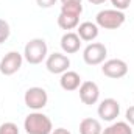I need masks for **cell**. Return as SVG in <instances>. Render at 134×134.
<instances>
[{
    "label": "cell",
    "instance_id": "6",
    "mask_svg": "<svg viewBox=\"0 0 134 134\" xmlns=\"http://www.w3.org/2000/svg\"><path fill=\"white\" fill-rule=\"evenodd\" d=\"M24 63V55H20L19 52H8L2 59H0V73L5 76H11L16 72L20 70Z\"/></svg>",
    "mask_w": 134,
    "mask_h": 134
},
{
    "label": "cell",
    "instance_id": "7",
    "mask_svg": "<svg viewBox=\"0 0 134 134\" xmlns=\"http://www.w3.org/2000/svg\"><path fill=\"white\" fill-rule=\"evenodd\" d=\"M101 72H103V75L108 76V78L119 80V78H123V76L128 73V64H126L123 59H119V58L108 59V61L103 63Z\"/></svg>",
    "mask_w": 134,
    "mask_h": 134
},
{
    "label": "cell",
    "instance_id": "1",
    "mask_svg": "<svg viewBox=\"0 0 134 134\" xmlns=\"http://www.w3.org/2000/svg\"><path fill=\"white\" fill-rule=\"evenodd\" d=\"M24 130L27 134H52L53 123L48 115L42 114L41 111H33L25 117Z\"/></svg>",
    "mask_w": 134,
    "mask_h": 134
},
{
    "label": "cell",
    "instance_id": "12",
    "mask_svg": "<svg viewBox=\"0 0 134 134\" xmlns=\"http://www.w3.org/2000/svg\"><path fill=\"white\" fill-rule=\"evenodd\" d=\"M81 83H83V81H81L80 73H76V72H73V70H67L64 73H61L59 84H61V87H63L66 92H72V91L80 89Z\"/></svg>",
    "mask_w": 134,
    "mask_h": 134
},
{
    "label": "cell",
    "instance_id": "17",
    "mask_svg": "<svg viewBox=\"0 0 134 134\" xmlns=\"http://www.w3.org/2000/svg\"><path fill=\"white\" fill-rule=\"evenodd\" d=\"M61 13L63 14H69V16H81L83 13V3L81 2H69V3H63L61 5Z\"/></svg>",
    "mask_w": 134,
    "mask_h": 134
},
{
    "label": "cell",
    "instance_id": "13",
    "mask_svg": "<svg viewBox=\"0 0 134 134\" xmlns=\"http://www.w3.org/2000/svg\"><path fill=\"white\" fill-rule=\"evenodd\" d=\"M98 31H100V28H98V25L95 22H83V24H80L76 27V34L84 42L95 41L98 37Z\"/></svg>",
    "mask_w": 134,
    "mask_h": 134
},
{
    "label": "cell",
    "instance_id": "3",
    "mask_svg": "<svg viewBox=\"0 0 134 134\" xmlns=\"http://www.w3.org/2000/svg\"><path fill=\"white\" fill-rule=\"evenodd\" d=\"M125 20H126L125 13L114 8L101 9L95 16V24L98 25V28H104V30H117L125 24Z\"/></svg>",
    "mask_w": 134,
    "mask_h": 134
},
{
    "label": "cell",
    "instance_id": "23",
    "mask_svg": "<svg viewBox=\"0 0 134 134\" xmlns=\"http://www.w3.org/2000/svg\"><path fill=\"white\" fill-rule=\"evenodd\" d=\"M52 134H72V133L69 130H66V128H56V130L52 131Z\"/></svg>",
    "mask_w": 134,
    "mask_h": 134
},
{
    "label": "cell",
    "instance_id": "21",
    "mask_svg": "<svg viewBox=\"0 0 134 134\" xmlns=\"http://www.w3.org/2000/svg\"><path fill=\"white\" fill-rule=\"evenodd\" d=\"M125 119H126V122L134 126V106H130L128 109H126V112H125Z\"/></svg>",
    "mask_w": 134,
    "mask_h": 134
},
{
    "label": "cell",
    "instance_id": "5",
    "mask_svg": "<svg viewBox=\"0 0 134 134\" xmlns=\"http://www.w3.org/2000/svg\"><path fill=\"white\" fill-rule=\"evenodd\" d=\"M108 56V48L101 42H91L83 50V59L87 66H98L103 64Z\"/></svg>",
    "mask_w": 134,
    "mask_h": 134
},
{
    "label": "cell",
    "instance_id": "15",
    "mask_svg": "<svg viewBox=\"0 0 134 134\" xmlns=\"http://www.w3.org/2000/svg\"><path fill=\"white\" fill-rule=\"evenodd\" d=\"M78 25H80V17L78 16H69V14L59 13V16H58V27L59 28L70 31V30L76 28Z\"/></svg>",
    "mask_w": 134,
    "mask_h": 134
},
{
    "label": "cell",
    "instance_id": "11",
    "mask_svg": "<svg viewBox=\"0 0 134 134\" xmlns=\"http://www.w3.org/2000/svg\"><path fill=\"white\" fill-rule=\"evenodd\" d=\"M59 44H61V48H63V52H64L66 55H73V53H76V52L80 50V47H81V39H80V36L76 33L67 31V33L63 34Z\"/></svg>",
    "mask_w": 134,
    "mask_h": 134
},
{
    "label": "cell",
    "instance_id": "2",
    "mask_svg": "<svg viewBox=\"0 0 134 134\" xmlns=\"http://www.w3.org/2000/svg\"><path fill=\"white\" fill-rule=\"evenodd\" d=\"M47 56H48V47H47V42H45L42 37L30 39V41L25 44V48H24V59H25L28 64L37 66V64H41L42 61H45Z\"/></svg>",
    "mask_w": 134,
    "mask_h": 134
},
{
    "label": "cell",
    "instance_id": "22",
    "mask_svg": "<svg viewBox=\"0 0 134 134\" xmlns=\"http://www.w3.org/2000/svg\"><path fill=\"white\" fill-rule=\"evenodd\" d=\"M56 2L58 0H36V3H37L39 8H52Z\"/></svg>",
    "mask_w": 134,
    "mask_h": 134
},
{
    "label": "cell",
    "instance_id": "19",
    "mask_svg": "<svg viewBox=\"0 0 134 134\" xmlns=\"http://www.w3.org/2000/svg\"><path fill=\"white\" fill-rule=\"evenodd\" d=\"M11 34V30H9V24L3 19H0V44H3L5 41H8Z\"/></svg>",
    "mask_w": 134,
    "mask_h": 134
},
{
    "label": "cell",
    "instance_id": "20",
    "mask_svg": "<svg viewBox=\"0 0 134 134\" xmlns=\"http://www.w3.org/2000/svg\"><path fill=\"white\" fill-rule=\"evenodd\" d=\"M111 3H112L114 9L125 11V9H128V8H130V5H131V0H111Z\"/></svg>",
    "mask_w": 134,
    "mask_h": 134
},
{
    "label": "cell",
    "instance_id": "16",
    "mask_svg": "<svg viewBox=\"0 0 134 134\" xmlns=\"http://www.w3.org/2000/svg\"><path fill=\"white\" fill-rule=\"evenodd\" d=\"M101 134H133V128L128 122H114L104 128Z\"/></svg>",
    "mask_w": 134,
    "mask_h": 134
},
{
    "label": "cell",
    "instance_id": "25",
    "mask_svg": "<svg viewBox=\"0 0 134 134\" xmlns=\"http://www.w3.org/2000/svg\"><path fill=\"white\" fill-rule=\"evenodd\" d=\"M69 2H83V0H61V3H69Z\"/></svg>",
    "mask_w": 134,
    "mask_h": 134
},
{
    "label": "cell",
    "instance_id": "8",
    "mask_svg": "<svg viewBox=\"0 0 134 134\" xmlns=\"http://www.w3.org/2000/svg\"><path fill=\"white\" fill-rule=\"evenodd\" d=\"M45 67H47V70H48L50 73L61 75V73H64V72L69 70V67H70V59H69V56L64 55V53L55 52V53H52V55L47 56V59H45Z\"/></svg>",
    "mask_w": 134,
    "mask_h": 134
},
{
    "label": "cell",
    "instance_id": "18",
    "mask_svg": "<svg viewBox=\"0 0 134 134\" xmlns=\"http://www.w3.org/2000/svg\"><path fill=\"white\" fill-rule=\"evenodd\" d=\"M0 134H19V128L13 122H5L0 125Z\"/></svg>",
    "mask_w": 134,
    "mask_h": 134
},
{
    "label": "cell",
    "instance_id": "9",
    "mask_svg": "<svg viewBox=\"0 0 134 134\" xmlns=\"http://www.w3.org/2000/svg\"><path fill=\"white\" fill-rule=\"evenodd\" d=\"M98 117L104 122H114L120 114V103L115 98H104L98 104Z\"/></svg>",
    "mask_w": 134,
    "mask_h": 134
},
{
    "label": "cell",
    "instance_id": "4",
    "mask_svg": "<svg viewBox=\"0 0 134 134\" xmlns=\"http://www.w3.org/2000/svg\"><path fill=\"white\" fill-rule=\"evenodd\" d=\"M24 101H25V106L28 109H33V111H41L47 106L48 103V94L45 89L42 87H30L27 89L25 95H24Z\"/></svg>",
    "mask_w": 134,
    "mask_h": 134
},
{
    "label": "cell",
    "instance_id": "14",
    "mask_svg": "<svg viewBox=\"0 0 134 134\" xmlns=\"http://www.w3.org/2000/svg\"><path fill=\"white\" fill-rule=\"evenodd\" d=\"M103 128H101L100 120L92 119V117H86L80 122V134H101Z\"/></svg>",
    "mask_w": 134,
    "mask_h": 134
},
{
    "label": "cell",
    "instance_id": "24",
    "mask_svg": "<svg viewBox=\"0 0 134 134\" xmlns=\"http://www.w3.org/2000/svg\"><path fill=\"white\" fill-rule=\"evenodd\" d=\"M89 3H92V5H101V3H104L106 0H87Z\"/></svg>",
    "mask_w": 134,
    "mask_h": 134
},
{
    "label": "cell",
    "instance_id": "10",
    "mask_svg": "<svg viewBox=\"0 0 134 134\" xmlns=\"http://www.w3.org/2000/svg\"><path fill=\"white\" fill-rule=\"evenodd\" d=\"M78 91H80V100L87 106L95 104L100 98V87L94 81H83Z\"/></svg>",
    "mask_w": 134,
    "mask_h": 134
}]
</instances>
